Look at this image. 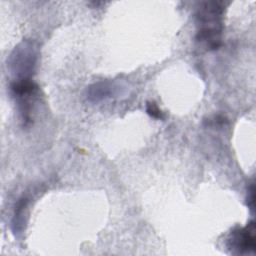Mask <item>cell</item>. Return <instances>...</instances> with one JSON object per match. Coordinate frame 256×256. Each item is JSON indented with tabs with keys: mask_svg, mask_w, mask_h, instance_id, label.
I'll return each instance as SVG.
<instances>
[{
	"mask_svg": "<svg viewBox=\"0 0 256 256\" xmlns=\"http://www.w3.org/2000/svg\"><path fill=\"white\" fill-rule=\"evenodd\" d=\"M223 6L218 2H204L199 7L196 19L199 27L196 38L206 43L208 49L215 50L221 45Z\"/></svg>",
	"mask_w": 256,
	"mask_h": 256,
	"instance_id": "6da1fadb",
	"label": "cell"
},
{
	"mask_svg": "<svg viewBox=\"0 0 256 256\" xmlns=\"http://www.w3.org/2000/svg\"><path fill=\"white\" fill-rule=\"evenodd\" d=\"M37 59V49L32 41H23L17 45L9 57V68L16 79L30 78Z\"/></svg>",
	"mask_w": 256,
	"mask_h": 256,
	"instance_id": "7a4b0ae2",
	"label": "cell"
},
{
	"mask_svg": "<svg viewBox=\"0 0 256 256\" xmlns=\"http://www.w3.org/2000/svg\"><path fill=\"white\" fill-rule=\"evenodd\" d=\"M228 246L232 251L245 254L255 251V227L251 221L246 227L233 230L228 238Z\"/></svg>",
	"mask_w": 256,
	"mask_h": 256,
	"instance_id": "3957f363",
	"label": "cell"
},
{
	"mask_svg": "<svg viewBox=\"0 0 256 256\" xmlns=\"http://www.w3.org/2000/svg\"><path fill=\"white\" fill-rule=\"evenodd\" d=\"M111 93V87L106 82H98L88 88V99L93 102H98Z\"/></svg>",
	"mask_w": 256,
	"mask_h": 256,
	"instance_id": "277c9868",
	"label": "cell"
},
{
	"mask_svg": "<svg viewBox=\"0 0 256 256\" xmlns=\"http://www.w3.org/2000/svg\"><path fill=\"white\" fill-rule=\"evenodd\" d=\"M27 207V199L22 198L20 199L15 207L14 217L12 221V225L15 232H20L23 229V222H24V211Z\"/></svg>",
	"mask_w": 256,
	"mask_h": 256,
	"instance_id": "5b68a950",
	"label": "cell"
},
{
	"mask_svg": "<svg viewBox=\"0 0 256 256\" xmlns=\"http://www.w3.org/2000/svg\"><path fill=\"white\" fill-rule=\"evenodd\" d=\"M146 112L149 116L155 118V119H162L163 115L161 110L158 108L157 104L155 102H147L146 104Z\"/></svg>",
	"mask_w": 256,
	"mask_h": 256,
	"instance_id": "8992f818",
	"label": "cell"
},
{
	"mask_svg": "<svg viewBox=\"0 0 256 256\" xmlns=\"http://www.w3.org/2000/svg\"><path fill=\"white\" fill-rule=\"evenodd\" d=\"M247 205L248 207L253 210L254 209V186L251 185L249 192H248V198H247Z\"/></svg>",
	"mask_w": 256,
	"mask_h": 256,
	"instance_id": "52a82bcc",
	"label": "cell"
}]
</instances>
